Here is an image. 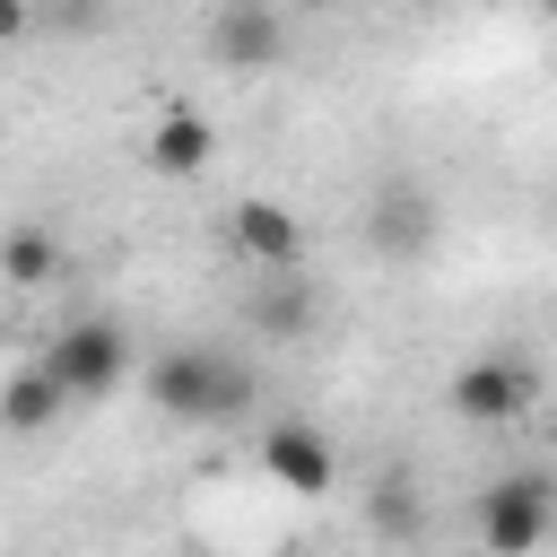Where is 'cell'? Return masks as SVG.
<instances>
[{
  "label": "cell",
  "mask_w": 557,
  "mask_h": 557,
  "mask_svg": "<svg viewBox=\"0 0 557 557\" xmlns=\"http://www.w3.org/2000/svg\"><path fill=\"white\" fill-rule=\"evenodd\" d=\"M139 383H148V400H157L165 418H183V426H226V418H244V409L261 400V374H252V357H235V348H157V357L139 366Z\"/></svg>",
  "instance_id": "1"
},
{
  "label": "cell",
  "mask_w": 557,
  "mask_h": 557,
  "mask_svg": "<svg viewBox=\"0 0 557 557\" xmlns=\"http://www.w3.org/2000/svg\"><path fill=\"white\" fill-rule=\"evenodd\" d=\"M35 366L70 392V409H78V400H104V392L131 374V331H122L113 313H78V322L52 331V348H44Z\"/></svg>",
  "instance_id": "2"
},
{
  "label": "cell",
  "mask_w": 557,
  "mask_h": 557,
  "mask_svg": "<svg viewBox=\"0 0 557 557\" xmlns=\"http://www.w3.org/2000/svg\"><path fill=\"white\" fill-rule=\"evenodd\" d=\"M548 531H557V496H548L540 470H513L479 496V548L487 557H531Z\"/></svg>",
  "instance_id": "3"
},
{
  "label": "cell",
  "mask_w": 557,
  "mask_h": 557,
  "mask_svg": "<svg viewBox=\"0 0 557 557\" xmlns=\"http://www.w3.org/2000/svg\"><path fill=\"white\" fill-rule=\"evenodd\" d=\"M261 470L287 487V496H331L339 487V444L305 418H270L261 426Z\"/></svg>",
  "instance_id": "4"
},
{
  "label": "cell",
  "mask_w": 557,
  "mask_h": 557,
  "mask_svg": "<svg viewBox=\"0 0 557 557\" xmlns=\"http://www.w3.org/2000/svg\"><path fill=\"white\" fill-rule=\"evenodd\" d=\"M200 44H209L226 70H270V61L287 52V17H278V9H252V0H226V9L200 17Z\"/></svg>",
  "instance_id": "5"
},
{
  "label": "cell",
  "mask_w": 557,
  "mask_h": 557,
  "mask_svg": "<svg viewBox=\"0 0 557 557\" xmlns=\"http://www.w3.org/2000/svg\"><path fill=\"white\" fill-rule=\"evenodd\" d=\"M139 157L157 165V174H209V157H218V122L209 113H191V104H174V113H157L148 122V139H139Z\"/></svg>",
  "instance_id": "6"
},
{
  "label": "cell",
  "mask_w": 557,
  "mask_h": 557,
  "mask_svg": "<svg viewBox=\"0 0 557 557\" xmlns=\"http://www.w3.org/2000/svg\"><path fill=\"white\" fill-rule=\"evenodd\" d=\"M235 244L261 261V278L270 270H296V252H305V226H296V209H278V200H235Z\"/></svg>",
  "instance_id": "7"
},
{
  "label": "cell",
  "mask_w": 557,
  "mask_h": 557,
  "mask_svg": "<svg viewBox=\"0 0 557 557\" xmlns=\"http://www.w3.org/2000/svg\"><path fill=\"white\" fill-rule=\"evenodd\" d=\"M513 409H522V374H513L505 357H470V366L453 374V418L496 426V418H513Z\"/></svg>",
  "instance_id": "8"
},
{
  "label": "cell",
  "mask_w": 557,
  "mask_h": 557,
  "mask_svg": "<svg viewBox=\"0 0 557 557\" xmlns=\"http://www.w3.org/2000/svg\"><path fill=\"white\" fill-rule=\"evenodd\" d=\"M70 418V392L44 374V366H17L9 383H0V426L9 435H44V426H61Z\"/></svg>",
  "instance_id": "9"
},
{
  "label": "cell",
  "mask_w": 557,
  "mask_h": 557,
  "mask_svg": "<svg viewBox=\"0 0 557 557\" xmlns=\"http://www.w3.org/2000/svg\"><path fill=\"white\" fill-rule=\"evenodd\" d=\"M252 331H270V339H305V331H313V287H305L296 270H270V278L252 287Z\"/></svg>",
  "instance_id": "10"
},
{
  "label": "cell",
  "mask_w": 557,
  "mask_h": 557,
  "mask_svg": "<svg viewBox=\"0 0 557 557\" xmlns=\"http://www.w3.org/2000/svg\"><path fill=\"white\" fill-rule=\"evenodd\" d=\"M0 278H9V287H52V278H61V244H52L44 226H9V235H0Z\"/></svg>",
  "instance_id": "11"
},
{
  "label": "cell",
  "mask_w": 557,
  "mask_h": 557,
  "mask_svg": "<svg viewBox=\"0 0 557 557\" xmlns=\"http://www.w3.org/2000/svg\"><path fill=\"white\" fill-rule=\"evenodd\" d=\"M426 226H435V218H426V200H392V209L374 218V235H383V244H400V252H409V244H426Z\"/></svg>",
  "instance_id": "12"
},
{
  "label": "cell",
  "mask_w": 557,
  "mask_h": 557,
  "mask_svg": "<svg viewBox=\"0 0 557 557\" xmlns=\"http://www.w3.org/2000/svg\"><path fill=\"white\" fill-rule=\"evenodd\" d=\"M374 522H383V531H409L418 513H409V496H400V487H374Z\"/></svg>",
  "instance_id": "13"
},
{
  "label": "cell",
  "mask_w": 557,
  "mask_h": 557,
  "mask_svg": "<svg viewBox=\"0 0 557 557\" xmlns=\"http://www.w3.org/2000/svg\"><path fill=\"white\" fill-rule=\"evenodd\" d=\"M9 35H26V9H17V0H0V44H9Z\"/></svg>",
  "instance_id": "14"
},
{
  "label": "cell",
  "mask_w": 557,
  "mask_h": 557,
  "mask_svg": "<svg viewBox=\"0 0 557 557\" xmlns=\"http://www.w3.org/2000/svg\"><path fill=\"white\" fill-rule=\"evenodd\" d=\"M548 418H557V400H548Z\"/></svg>",
  "instance_id": "15"
}]
</instances>
